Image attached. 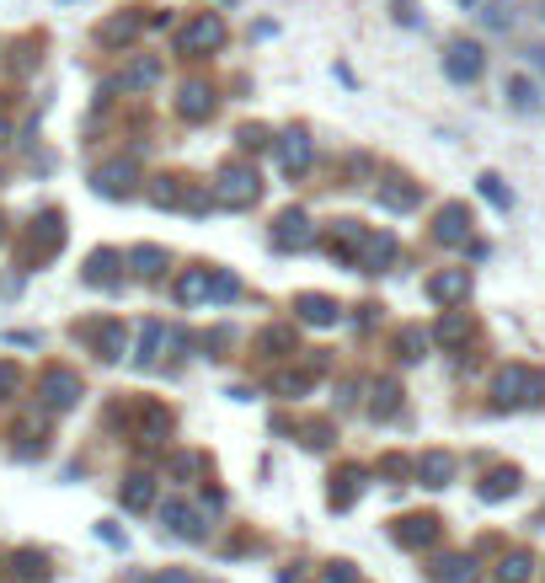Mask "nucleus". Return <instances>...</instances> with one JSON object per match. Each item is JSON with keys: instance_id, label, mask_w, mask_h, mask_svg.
Returning <instances> with one entry per match:
<instances>
[{"instance_id": "obj_51", "label": "nucleus", "mask_w": 545, "mask_h": 583, "mask_svg": "<svg viewBox=\"0 0 545 583\" xmlns=\"http://www.w3.org/2000/svg\"><path fill=\"white\" fill-rule=\"evenodd\" d=\"M155 583H193L188 573H177V567H171V573H155Z\"/></svg>"}, {"instance_id": "obj_42", "label": "nucleus", "mask_w": 545, "mask_h": 583, "mask_svg": "<svg viewBox=\"0 0 545 583\" xmlns=\"http://www.w3.org/2000/svg\"><path fill=\"white\" fill-rule=\"evenodd\" d=\"M535 573V562H529V551H508L503 562H497V583H524Z\"/></svg>"}, {"instance_id": "obj_23", "label": "nucleus", "mask_w": 545, "mask_h": 583, "mask_svg": "<svg viewBox=\"0 0 545 583\" xmlns=\"http://www.w3.org/2000/svg\"><path fill=\"white\" fill-rule=\"evenodd\" d=\"M134 439H145V444H161L171 434V412L161 402H134Z\"/></svg>"}, {"instance_id": "obj_2", "label": "nucleus", "mask_w": 545, "mask_h": 583, "mask_svg": "<svg viewBox=\"0 0 545 583\" xmlns=\"http://www.w3.org/2000/svg\"><path fill=\"white\" fill-rule=\"evenodd\" d=\"M209 193H214V204L220 209H252L262 198V177H257V166L246 156H236V161H225L220 172H214Z\"/></svg>"}, {"instance_id": "obj_9", "label": "nucleus", "mask_w": 545, "mask_h": 583, "mask_svg": "<svg viewBox=\"0 0 545 583\" xmlns=\"http://www.w3.org/2000/svg\"><path fill=\"white\" fill-rule=\"evenodd\" d=\"M375 198H380V209H391V214H412L417 204H423V182L407 177V172H380Z\"/></svg>"}, {"instance_id": "obj_43", "label": "nucleus", "mask_w": 545, "mask_h": 583, "mask_svg": "<svg viewBox=\"0 0 545 583\" xmlns=\"http://www.w3.org/2000/svg\"><path fill=\"white\" fill-rule=\"evenodd\" d=\"M27 386V375H22V364H11V359H0V407L6 402H17Z\"/></svg>"}, {"instance_id": "obj_54", "label": "nucleus", "mask_w": 545, "mask_h": 583, "mask_svg": "<svg viewBox=\"0 0 545 583\" xmlns=\"http://www.w3.org/2000/svg\"><path fill=\"white\" fill-rule=\"evenodd\" d=\"M0 241H6V214H0Z\"/></svg>"}, {"instance_id": "obj_29", "label": "nucleus", "mask_w": 545, "mask_h": 583, "mask_svg": "<svg viewBox=\"0 0 545 583\" xmlns=\"http://www.w3.org/2000/svg\"><path fill=\"white\" fill-rule=\"evenodd\" d=\"M471 337H476L471 311H444V316H439V327H433V343H444V348H465Z\"/></svg>"}, {"instance_id": "obj_10", "label": "nucleus", "mask_w": 545, "mask_h": 583, "mask_svg": "<svg viewBox=\"0 0 545 583\" xmlns=\"http://www.w3.org/2000/svg\"><path fill=\"white\" fill-rule=\"evenodd\" d=\"M278 166H284V177H305L310 161H316V140H310L305 124H289L284 134H278Z\"/></svg>"}, {"instance_id": "obj_45", "label": "nucleus", "mask_w": 545, "mask_h": 583, "mask_svg": "<svg viewBox=\"0 0 545 583\" xmlns=\"http://www.w3.org/2000/svg\"><path fill=\"white\" fill-rule=\"evenodd\" d=\"M236 273H230V268H214V284H209V300H230V295H236Z\"/></svg>"}, {"instance_id": "obj_44", "label": "nucleus", "mask_w": 545, "mask_h": 583, "mask_svg": "<svg viewBox=\"0 0 545 583\" xmlns=\"http://www.w3.org/2000/svg\"><path fill=\"white\" fill-rule=\"evenodd\" d=\"M300 444L305 450H326V444H332V423H321V418L300 423Z\"/></svg>"}, {"instance_id": "obj_8", "label": "nucleus", "mask_w": 545, "mask_h": 583, "mask_svg": "<svg viewBox=\"0 0 545 583\" xmlns=\"http://www.w3.org/2000/svg\"><path fill=\"white\" fill-rule=\"evenodd\" d=\"M91 188H97V198H113V204L134 198V193H139V166H134V156L102 161L97 172H91Z\"/></svg>"}, {"instance_id": "obj_55", "label": "nucleus", "mask_w": 545, "mask_h": 583, "mask_svg": "<svg viewBox=\"0 0 545 583\" xmlns=\"http://www.w3.org/2000/svg\"><path fill=\"white\" fill-rule=\"evenodd\" d=\"M460 6H476V0H460Z\"/></svg>"}, {"instance_id": "obj_53", "label": "nucleus", "mask_w": 545, "mask_h": 583, "mask_svg": "<svg viewBox=\"0 0 545 583\" xmlns=\"http://www.w3.org/2000/svg\"><path fill=\"white\" fill-rule=\"evenodd\" d=\"M6 145H11V118L0 113V150H6Z\"/></svg>"}, {"instance_id": "obj_19", "label": "nucleus", "mask_w": 545, "mask_h": 583, "mask_svg": "<svg viewBox=\"0 0 545 583\" xmlns=\"http://www.w3.org/2000/svg\"><path fill=\"white\" fill-rule=\"evenodd\" d=\"M161 75H166L161 54H134L129 65L113 75V91H150L155 81H161Z\"/></svg>"}, {"instance_id": "obj_40", "label": "nucleus", "mask_w": 545, "mask_h": 583, "mask_svg": "<svg viewBox=\"0 0 545 583\" xmlns=\"http://www.w3.org/2000/svg\"><path fill=\"white\" fill-rule=\"evenodd\" d=\"M476 493H481V498H487V503H497V498H508V493H519V471H513V466H497V471H492V477H487V482H481V487H476Z\"/></svg>"}, {"instance_id": "obj_5", "label": "nucleus", "mask_w": 545, "mask_h": 583, "mask_svg": "<svg viewBox=\"0 0 545 583\" xmlns=\"http://www.w3.org/2000/svg\"><path fill=\"white\" fill-rule=\"evenodd\" d=\"M81 396H86V380L70 364H43V375H38V407L43 412H70V407H81Z\"/></svg>"}, {"instance_id": "obj_6", "label": "nucleus", "mask_w": 545, "mask_h": 583, "mask_svg": "<svg viewBox=\"0 0 545 583\" xmlns=\"http://www.w3.org/2000/svg\"><path fill=\"white\" fill-rule=\"evenodd\" d=\"M75 337H81V343H91V354H97L102 364H118L123 354H129V327H123L118 316L81 321V327H75Z\"/></svg>"}, {"instance_id": "obj_12", "label": "nucleus", "mask_w": 545, "mask_h": 583, "mask_svg": "<svg viewBox=\"0 0 545 583\" xmlns=\"http://www.w3.org/2000/svg\"><path fill=\"white\" fill-rule=\"evenodd\" d=\"M471 230H476V220H471V209H465L460 198H449V204L433 209V241H439V247H465Z\"/></svg>"}, {"instance_id": "obj_3", "label": "nucleus", "mask_w": 545, "mask_h": 583, "mask_svg": "<svg viewBox=\"0 0 545 583\" xmlns=\"http://www.w3.org/2000/svg\"><path fill=\"white\" fill-rule=\"evenodd\" d=\"M225 43H230V27H225L220 11H193V17L177 27V43H171V49L182 59H209V54H220Z\"/></svg>"}, {"instance_id": "obj_17", "label": "nucleus", "mask_w": 545, "mask_h": 583, "mask_svg": "<svg viewBox=\"0 0 545 583\" xmlns=\"http://www.w3.org/2000/svg\"><path fill=\"white\" fill-rule=\"evenodd\" d=\"M294 321H305V327H337L342 305L332 295H321V289H300L294 295Z\"/></svg>"}, {"instance_id": "obj_35", "label": "nucleus", "mask_w": 545, "mask_h": 583, "mask_svg": "<svg viewBox=\"0 0 545 583\" xmlns=\"http://www.w3.org/2000/svg\"><path fill=\"white\" fill-rule=\"evenodd\" d=\"M428 343H433V332H423V327L412 321V327L396 332V359H401V364H423V359H428Z\"/></svg>"}, {"instance_id": "obj_28", "label": "nucleus", "mask_w": 545, "mask_h": 583, "mask_svg": "<svg viewBox=\"0 0 545 583\" xmlns=\"http://www.w3.org/2000/svg\"><path fill=\"white\" fill-rule=\"evenodd\" d=\"M188 188H193V182L188 177H177V172H161V177H150V204L155 209H182V204H188Z\"/></svg>"}, {"instance_id": "obj_38", "label": "nucleus", "mask_w": 545, "mask_h": 583, "mask_svg": "<svg viewBox=\"0 0 545 583\" xmlns=\"http://www.w3.org/2000/svg\"><path fill=\"white\" fill-rule=\"evenodd\" d=\"M278 140H273V129L268 124H241L236 129V150L241 156H262V150H273Z\"/></svg>"}, {"instance_id": "obj_46", "label": "nucleus", "mask_w": 545, "mask_h": 583, "mask_svg": "<svg viewBox=\"0 0 545 583\" xmlns=\"http://www.w3.org/2000/svg\"><path fill=\"white\" fill-rule=\"evenodd\" d=\"M198 471H204V455H171V477H177V482L198 477Z\"/></svg>"}, {"instance_id": "obj_16", "label": "nucleus", "mask_w": 545, "mask_h": 583, "mask_svg": "<svg viewBox=\"0 0 545 583\" xmlns=\"http://www.w3.org/2000/svg\"><path fill=\"white\" fill-rule=\"evenodd\" d=\"M145 27H150V17H145L139 6H129V11H118V17H107V22L97 27V43H102V49H129V43L145 33Z\"/></svg>"}, {"instance_id": "obj_1", "label": "nucleus", "mask_w": 545, "mask_h": 583, "mask_svg": "<svg viewBox=\"0 0 545 583\" xmlns=\"http://www.w3.org/2000/svg\"><path fill=\"white\" fill-rule=\"evenodd\" d=\"M492 402L519 412V407H540L545 402V370H535V364H503L492 380Z\"/></svg>"}, {"instance_id": "obj_25", "label": "nucleus", "mask_w": 545, "mask_h": 583, "mask_svg": "<svg viewBox=\"0 0 545 583\" xmlns=\"http://www.w3.org/2000/svg\"><path fill=\"white\" fill-rule=\"evenodd\" d=\"M209 284H214V268L193 263L177 273V284H171V295H177V305H204L209 300Z\"/></svg>"}, {"instance_id": "obj_26", "label": "nucleus", "mask_w": 545, "mask_h": 583, "mask_svg": "<svg viewBox=\"0 0 545 583\" xmlns=\"http://www.w3.org/2000/svg\"><path fill=\"white\" fill-rule=\"evenodd\" d=\"M49 573H54L49 551H38V546L11 551V578H17V583H49Z\"/></svg>"}, {"instance_id": "obj_34", "label": "nucleus", "mask_w": 545, "mask_h": 583, "mask_svg": "<svg viewBox=\"0 0 545 583\" xmlns=\"http://www.w3.org/2000/svg\"><path fill=\"white\" fill-rule=\"evenodd\" d=\"M118 498H123V509H134V514H145L150 503H155V477H145V471H134V477H123L118 487Z\"/></svg>"}, {"instance_id": "obj_24", "label": "nucleus", "mask_w": 545, "mask_h": 583, "mask_svg": "<svg viewBox=\"0 0 545 583\" xmlns=\"http://www.w3.org/2000/svg\"><path fill=\"white\" fill-rule=\"evenodd\" d=\"M166 343H177V332H171L166 321H145V327H139V348H134V364H139V370H150V364H161Z\"/></svg>"}, {"instance_id": "obj_56", "label": "nucleus", "mask_w": 545, "mask_h": 583, "mask_svg": "<svg viewBox=\"0 0 545 583\" xmlns=\"http://www.w3.org/2000/svg\"><path fill=\"white\" fill-rule=\"evenodd\" d=\"M540 17H545V6H540Z\"/></svg>"}, {"instance_id": "obj_33", "label": "nucleus", "mask_w": 545, "mask_h": 583, "mask_svg": "<svg viewBox=\"0 0 545 583\" xmlns=\"http://www.w3.org/2000/svg\"><path fill=\"white\" fill-rule=\"evenodd\" d=\"M358 493H364V466H342L337 477H332V509H353L358 503Z\"/></svg>"}, {"instance_id": "obj_52", "label": "nucleus", "mask_w": 545, "mask_h": 583, "mask_svg": "<svg viewBox=\"0 0 545 583\" xmlns=\"http://www.w3.org/2000/svg\"><path fill=\"white\" fill-rule=\"evenodd\" d=\"M396 17H401V22H407V27L417 22V17H412V0H396Z\"/></svg>"}, {"instance_id": "obj_31", "label": "nucleus", "mask_w": 545, "mask_h": 583, "mask_svg": "<svg viewBox=\"0 0 545 583\" xmlns=\"http://www.w3.org/2000/svg\"><path fill=\"white\" fill-rule=\"evenodd\" d=\"M391 263H396V236L391 230H380V236L369 230V247H364V257H358V273H385Z\"/></svg>"}, {"instance_id": "obj_39", "label": "nucleus", "mask_w": 545, "mask_h": 583, "mask_svg": "<svg viewBox=\"0 0 545 583\" xmlns=\"http://www.w3.org/2000/svg\"><path fill=\"white\" fill-rule=\"evenodd\" d=\"M476 188H481V198H487L497 214H508V209H513V188H508V182L497 177V172H481V177H476Z\"/></svg>"}, {"instance_id": "obj_14", "label": "nucleus", "mask_w": 545, "mask_h": 583, "mask_svg": "<svg viewBox=\"0 0 545 583\" xmlns=\"http://www.w3.org/2000/svg\"><path fill=\"white\" fill-rule=\"evenodd\" d=\"M364 247H369V230L364 225H358V220H332V230H326V252H332V263L358 268Z\"/></svg>"}, {"instance_id": "obj_20", "label": "nucleus", "mask_w": 545, "mask_h": 583, "mask_svg": "<svg viewBox=\"0 0 545 583\" xmlns=\"http://www.w3.org/2000/svg\"><path fill=\"white\" fill-rule=\"evenodd\" d=\"M123 263H129L123 252H113V247H97V252L86 257L81 279H86L91 289H118V284H123Z\"/></svg>"}, {"instance_id": "obj_47", "label": "nucleus", "mask_w": 545, "mask_h": 583, "mask_svg": "<svg viewBox=\"0 0 545 583\" xmlns=\"http://www.w3.org/2000/svg\"><path fill=\"white\" fill-rule=\"evenodd\" d=\"M481 22H487L492 33H508V27H513V6H481Z\"/></svg>"}, {"instance_id": "obj_37", "label": "nucleus", "mask_w": 545, "mask_h": 583, "mask_svg": "<svg viewBox=\"0 0 545 583\" xmlns=\"http://www.w3.org/2000/svg\"><path fill=\"white\" fill-rule=\"evenodd\" d=\"M396 412H401V386H396V380H380V386L369 391V418H375V423H391Z\"/></svg>"}, {"instance_id": "obj_18", "label": "nucleus", "mask_w": 545, "mask_h": 583, "mask_svg": "<svg viewBox=\"0 0 545 583\" xmlns=\"http://www.w3.org/2000/svg\"><path fill=\"white\" fill-rule=\"evenodd\" d=\"M252 348L262 359H294L300 354V332H294V321H268V327L252 337Z\"/></svg>"}, {"instance_id": "obj_50", "label": "nucleus", "mask_w": 545, "mask_h": 583, "mask_svg": "<svg viewBox=\"0 0 545 583\" xmlns=\"http://www.w3.org/2000/svg\"><path fill=\"white\" fill-rule=\"evenodd\" d=\"M524 54H529V65H535V70H545V43H529Z\"/></svg>"}, {"instance_id": "obj_49", "label": "nucleus", "mask_w": 545, "mask_h": 583, "mask_svg": "<svg viewBox=\"0 0 545 583\" xmlns=\"http://www.w3.org/2000/svg\"><path fill=\"white\" fill-rule=\"evenodd\" d=\"M326 583H358L353 562H332V567H326Z\"/></svg>"}, {"instance_id": "obj_22", "label": "nucleus", "mask_w": 545, "mask_h": 583, "mask_svg": "<svg viewBox=\"0 0 545 583\" xmlns=\"http://www.w3.org/2000/svg\"><path fill=\"white\" fill-rule=\"evenodd\" d=\"M455 466H460V460L449 455V450H423V455L412 460V477L423 482V487H449V482H455Z\"/></svg>"}, {"instance_id": "obj_48", "label": "nucleus", "mask_w": 545, "mask_h": 583, "mask_svg": "<svg viewBox=\"0 0 545 583\" xmlns=\"http://www.w3.org/2000/svg\"><path fill=\"white\" fill-rule=\"evenodd\" d=\"M407 471H412V460H407V455H385V460H380V477H391V482H401Z\"/></svg>"}, {"instance_id": "obj_11", "label": "nucleus", "mask_w": 545, "mask_h": 583, "mask_svg": "<svg viewBox=\"0 0 545 583\" xmlns=\"http://www.w3.org/2000/svg\"><path fill=\"white\" fill-rule=\"evenodd\" d=\"M423 295L439 305V311H460L465 295H471V268H439V273H428Z\"/></svg>"}, {"instance_id": "obj_21", "label": "nucleus", "mask_w": 545, "mask_h": 583, "mask_svg": "<svg viewBox=\"0 0 545 583\" xmlns=\"http://www.w3.org/2000/svg\"><path fill=\"white\" fill-rule=\"evenodd\" d=\"M161 525L177 535V541H204V514L193 509V503H182V498H171V503H161Z\"/></svg>"}, {"instance_id": "obj_4", "label": "nucleus", "mask_w": 545, "mask_h": 583, "mask_svg": "<svg viewBox=\"0 0 545 583\" xmlns=\"http://www.w3.org/2000/svg\"><path fill=\"white\" fill-rule=\"evenodd\" d=\"M65 236H70L65 214H59V209H38L33 220H27V230H22V263L38 268V263H49V257H59Z\"/></svg>"}, {"instance_id": "obj_41", "label": "nucleus", "mask_w": 545, "mask_h": 583, "mask_svg": "<svg viewBox=\"0 0 545 583\" xmlns=\"http://www.w3.org/2000/svg\"><path fill=\"white\" fill-rule=\"evenodd\" d=\"M310 380H316V370H284V375H273V396H305L310 391Z\"/></svg>"}, {"instance_id": "obj_36", "label": "nucleus", "mask_w": 545, "mask_h": 583, "mask_svg": "<svg viewBox=\"0 0 545 583\" xmlns=\"http://www.w3.org/2000/svg\"><path fill=\"white\" fill-rule=\"evenodd\" d=\"M428 573H433V583H481V573H476L471 557H439Z\"/></svg>"}, {"instance_id": "obj_27", "label": "nucleus", "mask_w": 545, "mask_h": 583, "mask_svg": "<svg viewBox=\"0 0 545 583\" xmlns=\"http://www.w3.org/2000/svg\"><path fill=\"white\" fill-rule=\"evenodd\" d=\"M129 268H134V279L155 284V279H161V273L171 268V252H166V247H155V241H139V247L129 252Z\"/></svg>"}, {"instance_id": "obj_30", "label": "nucleus", "mask_w": 545, "mask_h": 583, "mask_svg": "<svg viewBox=\"0 0 545 583\" xmlns=\"http://www.w3.org/2000/svg\"><path fill=\"white\" fill-rule=\"evenodd\" d=\"M391 535L401 546H433V541H439V519H433V514H407V519H396Z\"/></svg>"}, {"instance_id": "obj_7", "label": "nucleus", "mask_w": 545, "mask_h": 583, "mask_svg": "<svg viewBox=\"0 0 545 583\" xmlns=\"http://www.w3.org/2000/svg\"><path fill=\"white\" fill-rule=\"evenodd\" d=\"M444 75L455 86H476L481 75H487V49H481L476 38H449L444 43Z\"/></svg>"}, {"instance_id": "obj_57", "label": "nucleus", "mask_w": 545, "mask_h": 583, "mask_svg": "<svg viewBox=\"0 0 545 583\" xmlns=\"http://www.w3.org/2000/svg\"><path fill=\"white\" fill-rule=\"evenodd\" d=\"M65 6H70V0H65Z\"/></svg>"}, {"instance_id": "obj_15", "label": "nucleus", "mask_w": 545, "mask_h": 583, "mask_svg": "<svg viewBox=\"0 0 545 583\" xmlns=\"http://www.w3.org/2000/svg\"><path fill=\"white\" fill-rule=\"evenodd\" d=\"M214 107H220V91H214L209 81H182V91H177V118L182 124H209Z\"/></svg>"}, {"instance_id": "obj_32", "label": "nucleus", "mask_w": 545, "mask_h": 583, "mask_svg": "<svg viewBox=\"0 0 545 583\" xmlns=\"http://www.w3.org/2000/svg\"><path fill=\"white\" fill-rule=\"evenodd\" d=\"M503 97H508V107H513V113H540V86L535 81H529V75H508V81H503Z\"/></svg>"}, {"instance_id": "obj_13", "label": "nucleus", "mask_w": 545, "mask_h": 583, "mask_svg": "<svg viewBox=\"0 0 545 583\" xmlns=\"http://www.w3.org/2000/svg\"><path fill=\"white\" fill-rule=\"evenodd\" d=\"M273 247L278 252H310L316 247V220L305 209H284L273 220Z\"/></svg>"}]
</instances>
